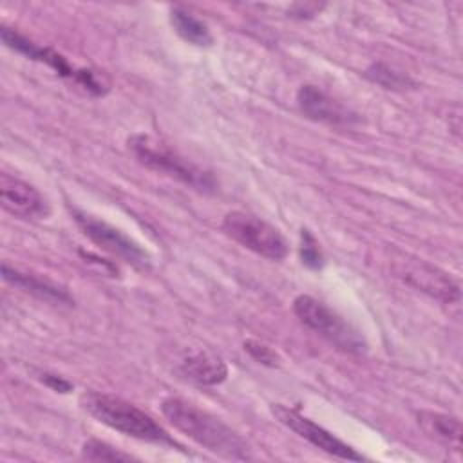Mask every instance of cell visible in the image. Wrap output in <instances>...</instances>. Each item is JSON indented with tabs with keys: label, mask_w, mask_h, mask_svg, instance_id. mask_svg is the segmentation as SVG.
<instances>
[{
	"label": "cell",
	"mask_w": 463,
	"mask_h": 463,
	"mask_svg": "<svg viewBox=\"0 0 463 463\" xmlns=\"http://www.w3.org/2000/svg\"><path fill=\"white\" fill-rule=\"evenodd\" d=\"M81 458L87 461H130L134 459L130 454L121 452L119 449L99 441V439H89L81 447Z\"/></svg>",
	"instance_id": "2e32d148"
},
{
	"label": "cell",
	"mask_w": 463,
	"mask_h": 463,
	"mask_svg": "<svg viewBox=\"0 0 463 463\" xmlns=\"http://www.w3.org/2000/svg\"><path fill=\"white\" fill-rule=\"evenodd\" d=\"M297 103L302 114L313 121L327 125H351L358 119L354 112L315 85H302L297 92Z\"/></svg>",
	"instance_id": "8fae6325"
},
{
	"label": "cell",
	"mask_w": 463,
	"mask_h": 463,
	"mask_svg": "<svg viewBox=\"0 0 463 463\" xmlns=\"http://www.w3.org/2000/svg\"><path fill=\"white\" fill-rule=\"evenodd\" d=\"M72 219L80 226L85 237H89L94 244H98L101 250L109 251L110 255L125 260L127 264L137 268V269H146L150 264L148 253L130 237H127L121 230L110 226L105 221L96 219L90 213H85L78 208L71 210Z\"/></svg>",
	"instance_id": "52a82bcc"
},
{
	"label": "cell",
	"mask_w": 463,
	"mask_h": 463,
	"mask_svg": "<svg viewBox=\"0 0 463 463\" xmlns=\"http://www.w3.org/2000/svg\"><path fill=\"white\" fill-rule=\"evenodd\" d=\"M418 425L421 430L449 447L459 449V438H461V423L456 416L443 414V412H434V411H418L416 412Z\"/></svg>",
	"instance_id": "5bb4252c"
},
{
	"label": "cell",
	"mask_w": 463,
	"mask_h": 463,
	"mask_svg": "<svg viewBox=\"0 0 463 463\" xmlns=\"http://www.w3.org/2000/svg\"><path fill=\"white\" fill-rule=\"evenodd\" d=\"M128 148L143 166L154 172L174 177L199 192H213L217 188V183L210 172L190 163L174 148L148 134H134L128 137Z\"/></svg>",
	"instance_id": "3957f363"
},
{
	"label": "cell",
	"mask_w": 463,
	"mask_h": 463,
	"mask_svg": "<svg viewBox=\"0 0 463 463\" xmlns=\"http://www.w3.org/2000/svg\"><path fill=\"white\" fill-rule=\"evenodd\" d=\"M222 230L242 248L268 260H282L288 255V242L284 235L257 215L239 210L228 212L222 219Z\"/></svg>",
	"instance_id": "5b68a950"
},
{
	"label": "cell",
	"mask_w": 463,
	"mask_h": 463,
	"mask_svg": "<svg viewBox=\"0 0 463 463\" xmlns=\"http://www.w3.org/2000/svg\"><path fill=\"white\" fill-rule=\"evenodd\" d=\"M367 74H369L371 80H374L376 83L383 85L385 89H396V87H403V85L407 83V78L400 76L398 72L391 71L389 67H385V65H382V63L373 65V67L367 71Z\"/></svg>",
	"instance_id": "d6986e66"
},
{
	"label": "cell",
	"mask_w": 463,
	"mask_h": 463,
	"mask_svg": "<svg viewBox=\"0 0 463 463\" xmlns=\"http://www.w3.org/2000/svg\"><path fill=\"white\" fill-rule=\"evenodd\" d=\"M161 412L179 432L206 450L228 459H251L250 445L246 439L208 411L183 398L172 396L161 402Z\"/></svg>",
	"instance_id": "6da1fadb"
},
{
	"label": "cell",
	"mask_w": 463,
	"mask_h": 463,
	"mask_svg": "<svg viewBox=\"0 0 463 463\" xmlns=\"http://www.w3.org/2000/svg\"><path fill=\"white\" fill-rule=\"evenodd\" d=\"M300 259L311 269H320L324 266V253L320 250L318 241L307 232L302 230L300 233Z\"/></svg>",
	"instance_id": "e0dca14e"
},
{
	"label": "cell",
	"mask_w": 463,
	"mask_h": 463,
	"mask_svg": "<svg viewBox=\"0 0 463 463\" xmlns=\"http://www.w3.org/2000/svg\"><path fill=\"white\" fill-rule=\"evenodd\" d=\"M170 24H172L174 31L184 42H188L192 45L208 47L213 42V36H212L208 25L181 5H172L170 7Z\"/></svg>",
	"instance_id": "9a60e30c"
},
{
	"label": "cell",
	"mask_w": 463,
	"mask_h": 463,
	"mask_svg": "<svg viewBox=\"0 0 463 463\" xmlns=\"http://www.w3.org/2000/svg\"><path fill=\"white\" fill-rule=\"evenodd\" d=\"M293 311L306 327L326 338L335 347L353 354H360L367 349L364 336L322 300L311 295H298L293 300Z\"/></svg>",
	"instance_id": "277c9868"
},
{
	"label": "cell",
	"mask_w": 463,
	"mask_h": 463,
	"mask_svg": "<svg viewBox=\"0 0 463 463\" xmlns=\"http://www.w3.org/2000/svg\"><path fill=\"white\" fill-rule=\"evenodd\" d=\"M269 409H271V414L282 425H286L289 430H293L295 434H298L300 438H304L317 449H320L335 458L347 459V461H362L364 459V456L360 452H356V449H353L351 445H347L345 441H342L340 438H336L335 434H331L329 430H326L322 425L315 423L307 416L300 414L298 411L289 409L282 403H271Z\"/></svg>",
	"instance_id": "ba28073f"
},
{
	"label": "cell",
	"mask_w": 463,
	"mask_h": 463,
	"mask_svg": "<svg viewBox=\"0 0 463 463\" xmlns=\"http://www.w3.org/2000/svg\"><path fill=\"white\" fill-rule=\"evenodd\" d=\"M2 42L9 49H13V51H16V52H20V54H24V56H27L31 60H36V61H42V63L49 65L60 76L76 81L78 85H81L83 89H87L94 96H103L109 90V85L103 81V78H99L98 72L89 71V69H76V67H72L67 61V58H63L60 52H56V51H52L49 47L36 45L34 42L27 40L25 36L18 34L16 31H13L9 27H2Z\"/></svg>",
	"instance_id": "8992f818"
},
{
	"label": "cell",
	"mask_w": 463,
	"mask_h": 463,
	"mask_svg": "<svg viewBox=\"0 0 463 463\" xmlns=\"http://www.w3.org/2000/svg\"><path fill=\"white\" fill-rule=\"evenodd\" d=\"M2 277L5 282L20 288L25 293H31L42 300L52 302V304H72V297L60 288L58 284L47 280V279H40L36 275L25 273L18 268H11L7 264H2Z\"/></svg>",
	"instance_id": "4fadbf2b"
},
{
	"label": "cell",
	"mask_w": 463,
	"mask_h": 463,
	"mask_svg": "<svg viewBox=\"0 0 463 463\" xmlns=\"http://www.w3.org/2000/svg\"><path fill=\"white\" fill-rule=\"evenodd\" d=\"M396 275L411 284L412 288L430 295L432 298H438L445 304H452L459 300V286L458 282L445 271L438 269L436 266L418 260V259H409V260H400L394 266Z\"/></svg>",
	"instance_id": "9c48e42d"
},
{
	"label": "cell",
	"mask_w": 463,
	"mask_h": 463,
	"mask_svg": "<svg viewBox=\"0 0 463 463\" xmlns=\"http://www.w3.org/2000/svg\"><path fill=\"white\" fill-rule=\"evenodd\" d=\"M80 405L99 423L125 436L150 443L175 445L170 434L150 414L119 396L87 391L80 396Z\"/></svg>",
	"instance_id": "7a4b0ae2"
},
{
	"label": "cell",
	"mask_w": 463,
	"mask_h": 463,
	"mask_svg": "<svg viewBox=\"0 0 463 463\" xmlns=\"http://www.w3.org/2000/svg\"><path fill=\"white\" fill-rule=\"evenodd\" d=\"M2 206L22 219H42L49 215V204L45 197L27 181L2 174L0 177Z\"/></svg>",
	"instance_id": "30bf717a"
},
{
	"label": "cell",
	"mask_w": 463,
	"mask_h": 463,
	"mask_svg": "<svg viewBox=\"0 0 463 463\" xmlns=\"http://www.w3.org/2000/svg\"><path fill=\"white\" fill-rule=\"evenodd\" d=\"M40 380L51 387L52 391L56 392H69L72 391V383L69 380H65L63 376H58V374H51V373H42L40 374Z\"/></svg>",
	"instance_id": "ffe728a7"
},
{
	"label": "cell",
	"mask_w": 463,
	"mask_h": 463,
	"mask_svg": "<svg viewBox=\"0 0 463 463\" xmlns=\"http://www.w3.org/2000/svg\"><path fill=\"white\" fill-rule=\"evenodd\" d=\"M177 371L183 378L197 385H219L228 376L224 360L212 351H194L181 358Z\"/></svg>",
	"instance_id": "7c38bea8"
},
{
	"label": "cell",
	"mask_w": 463,
	"mask_h": 463,
	"mask_svg": "<svg viewBox=\"0 0 463 463\" xmlns=\"http://www.w3.org/2000/svg\"><path fill=\"white\" fill-rule=\"evenodd\" d=\"M244 351L253 358L257 360L259 364L262 365H268V367H277L280 365V356L275 349H271L269 345L255 340V338H248L244 342Z\"/></svg>",
	"instance_id": "ac0fdd59"
}]
</instances>
